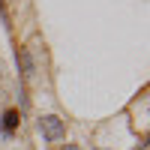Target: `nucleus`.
<instances>
[{"label": "nucleus", "mask_w": 150, "mask_h": 150, "mask_svg": "<svg viewBox=\"0 0 150 150\" xmlns=\"http://www.w3.org/2000/svg\"><path fill=\"white\" fill-rule=\"evenodd\" d=\"M18 123H21V111H18V108H9V111H3L0 129H3V135H6V138H9V135L18 129Z\"/></svg>", "instance_id": "obj_3"}, {"label": "nucleus", "mask_w": 150, "mask_h": 150, "mask_svg": "<svg viewBox=\"0 0 150 150\" xmlns=\"http://www.w3.org/2000/svg\"><path fill=\"white\" fill-rule=\"evenodd\" d=\"M60 150H81L78 144H66V147H60Z\"/></svg>", "instance_id": "obj_5"}, {"label": "nucleus", "mask_w": 150, "mask_h": 150, "mask_svg": "<svg viewBox=\"0 0 150 150\" xmlns=\"http://www.w3.org/2000/svg\"><path fill=\"white\" fill-rule=\"evenodd\" d=\"M96 150H105V147H96Z\"/></svg>", "instance_id": "obj_6"}, {"label": "nucleus", "mask_w": 150, "mask_h": 150, "mask_svg": "<svg viewBox=\"0 0 150 150\" xmlns=\"http://www.w3.org/2000/svg\"><path fill=\"white\" fill-rule=\"evenodd\" d=\"M39 135L45 141H60L66 135V123L60 120L57 114H42L39 117Z\"/></svg>", "instance_id": "obj_1"}, {"label": "nucleus", "mask_w": 150, "mask_h": 150, "mask_svg": "<svg viewBox=\"0 0 150 150\" xmlns=\"http://www.w3.org/2000/svg\"><path fill=\"white\" fill-rule=\"evenodd\" d=\"M141 150H147V147H141Z\"/></svg>", "instance_id": "obj_7"}, {"label": "nucleus", "mask_w": 150, "mask_h": 150, "mask_svg": "<svg viewBox=\"0 0 150 150\" xmlns=\"http://www.w3.org/2000/svg\"><path fill=\"white\" fill-rule=\"evenodd\" d=\"M15 57H18V66H21V78L24 81H30L33 75H36V63H33V54H30V48H18L15 51Z\"/></svg>", "instance_id": "obj_2"}, {"label": "nucleus", "mask_w": 150, "mask_h": 150, "mask_svg": "<svg viewBox=\"0 0 150 150\" xmlns=\"http://www.w3.org/2000/svg\"><path fill=\"white\" fill-rule=\"evenodd\" d=\"M0 21L9 24V15H6V9H3V0H0Z\"/></svg>", "instance_id": "obj_4"}]
</instances>
